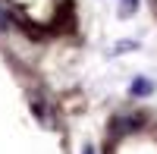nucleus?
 I'll use <instances>...</instances> for the list:
<instances>
[{
	"label": "nucleus",
	"mask_w": 157,
	"mask_h": 154,
	"mask_svg": "<svg viewBox=\"0 0 157 154\" xmlns=\"http://www.w3.org/2000/svg\"><path fill=\"white\" fill-rule=\"evenodd\" d=\"M0 25L35 41H69L85 29V0H0Z\"/></svg>",
	"instance_id": "f257e3e1"
}]
</instances>
